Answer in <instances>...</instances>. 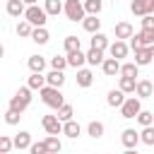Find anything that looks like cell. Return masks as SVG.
<instances>
[{
  "label": "cell",
  "mask_w": 154,
  "mask_h": 154,
  "mask_svg": "<svg viewBox=\"0 0 154 154\" xmlns=\"http://www.w3.org/2000/svg\"><path fill=\"white\" fill-rule=\"evenodd\" d=\"M29 103H31V87H19L17 94L10 99V108L17 113H24L29 108Z\"/></svg>",
  "instance_id": "obj_1"
},
{
  "label": "cell",
  "mask_w": 154,
  "mask_h": 154,
  "mask_svg": "<svg viewBox=\"0 0 154 154\" xmlns=\"http://www.w3.org/2000/svg\"><path fill=\"white\" fill-rule=\"evenodd\" d=\"M41 101H43L48 108H55V111L65 103V99H63L60 89H58V87H51V84H46V87L41 89Z\"/></svg>",
  "instance_id": "obj_2"
},
{
  "label": "cell",
  "mask_w": 154,
  "mask_h": 154,
  "mask_svg": "<svg viewBox=\"0 0 154 154\" xmlns=\"http://www.w3.org/2000/svg\"><path fill=\"white\" fill-rule=\"evenodd\" d=\"M65 17L70 22H84L87 17V10H84V2L82 0H65Z\"/></svg>",
  "instance_id": "obj_3"
},
{
  "label": "cell",
  "mask_w": 154,
  "mask_h": 154,
  "mask_svg": "<svg viewBox=\"0 0 154 154\" xmlns=\"http://www.w3.org/2000/svg\"><path fill=\"white\" fill-rule=\"evenodd\" d=\"M46 17H48L46 7H38V5H26L24 19H26V22H31L34 26H46V22H48Z\"/></svg>",
  "instance_id": "obj_4"
},
{
  "label": "cell",
  "mask_w": 154,
  "mask_h": 154,
  "mask_svg": "<svg viewBox=\"0 0 154 154\" xmlns=\"http://www.w3.org/2000/svg\"><path fill=\"white\" fill-rule=\"evenodd\" d=\"M140 111H142V99H140V96H128L125 103L120 106V116L128 118V120H130V118H137Z\"/></svg>",
  "instance_id": "obj_5"
},
{
  "label": "cell",
  "mask_w": 154,
  "mask_h": 154,
  "mask_svg": "<svg viewBox=\"0 0 154 154\" xmlns=\"http://www.w3.org/2000/svg\"><path fill=\"white\" fill-rule=\"evenodd\" d=\"M130 12H132L135 17L154 14V0H132V2H130Z\"/></svg>",
  "instance_id": "obj_6"
},
{
  "label": "cell",
  "mask_w": 154,
  "mask_h": 154,
  "mask_svg": "<svg viewBox=\"0 0 154 154\" xmlns=\"http://www.w3.org/2000/svg\"><path fill=\"white\" fill-rule=\"evenodd\" d=\"M41 125H43V130L48 135H60L63 132V120L58 116H43L41 118Z\"/></svg>",
  "instance_id": "obj_7"
},
{
  "label": "cell",
  "mask_w": 154,
  "mask_h": 154,
  "mask_svg": "<svg viewBox=\"0 0 154 154\" xmlns=\"http://www.w3.org/2000/svg\"><path fill=\"white\" fill-rule=\"evenodd\" d=\"M120 142H123V147H125V149H135V147H137V142H142V140H140V132H137V130L125 128V130H123V135H120Z\"/></svg>",
  "instance_id": "obj_8"
},
{
  "label": "cell",
  "mask_w": 154,
  "mask_h": 154,
  "mask_svg": "<svg viewBox=\"0 0 154 154\" xmlns=\"http://www.w3.org/2000/svg\"><path fill=\"white\" fill-rule=\"evenodd\" d=\"M101 70H103L106 77H116V75H120V60L118 58H106L101 63Z\"/></svg>",
  "instance_id": "obj_9"
},
{
  "label": "cell",
  "mask_w": 154,
  "mask_h": 154,
  "mask_svg": "<svg viewBox=\"0 0 154 154\" xmlns=\"http://www.w3.org/2000/svg\"><path fill=\"white\" fill-rule=\"evenodd\" d=\"M113 31H116V38H120V41L132 38V34H135V29H132L130 22H118V24L113 26Z\"/></svg>",
  "instance_id": "obj_10"
},
{
  "label": "cell",
  "mask_w": 154,
  "mask_h": 154,
  "mask_svg": "<svg viewBox=\"0 0 154 154\" xmlns=\"http://www.w3.org/2000/svg\"><path fill=\"white\" fill-rule=\"evenodd\" d=\"M108 51H111V58H125L128 55V51H130V46L125 43V41H120V38H116V43H111L108 46Z\"/></svg>",
  "instance_id": "obj_11"
},
{
  "label": "cell",
  "mask_w": 154,
  "mask_h": 154,
  "mask_svg": "<svg viewBox=\"0 0 154 154\" xmlns=\"http://www.w3.org/2000/svg\"><path fill=\"white\" fill-rule=\"evenodd\" d=\"M106 103L113 106V108H120V106L125 103V91H123V89H111L108 96H106Z\"/></svg>",
  "instance_id": "obj_12"
},
{
  "label": "cell",
  "mask_w": 154,
  "mask_h": 154,
  "mask_svg": "<svg viewBox=\"0 0 154 154\" xmlns=\"http://www.w3.org/2000/svg\"><path fill=\"white\" fill-rule=\"evenodd\" d=\"M152 58H154V55H152V46H144V48H137V51H135V63H137L140 67H142V65H149Z\"/></svg>",
  "instance_id": "obj_13"
},
{
  "label": "cell",
  "mask_w": 154,
  "mask_h": 154,
  "mask_svg": "<svg viewBox=\"0 0 154 154\" xmlns=\"http://www.w3.org/2000/svg\"><path fill=\"white\" fill-rule=\"evenodd\" d=\"M135 94H137L140 99H149V96L154 94V84H152L149 79H137V89H135Z\"/></svg>",
  "instance_id": "obj_14"
},
{
  "label": "cell",
  "mask_w": 154,
  "mask_h": 154,
  "mask_svg": "<svg viewBox=\"0 0 154 154\" xmlns=\"http://www.w3.org/2000/svg\"><path fill=\"white\" fill-rule=\"evenodd\" d=\"M63 135H67L70 140H77L82 135V125L77 120H67V123H63Z\"/></svg>",
  "instance_id": "obj_15"
},
{
  "label": "cell",
  "mask_w": 154,
  "mask_h": 154,
  "mask_svg": "<svg viewBox=\"0 0 154 154\" xmlns=\"http://www.w3.org/2000/svg\"><path fill=\"white\" fill-rule=\"evenodd\" d=\"M34 142H31V132H26V130H19L17 135H14V149H29Z\"/></svg>",
  "instance_id": "obj_16"
},
{
  "label": "cell",
  "mask_w": 154,
  "mask_h": 154,
  "mask_svg": "<svg viewBox=\"0 0 154 154\" xmlns=\"http://www.w3.org/2000/svg\"><path fill=\"white\" fill-rule=\"evenodd\" d=\"M91 82H94V75H91V70H87V67H79V70H77V87L87 89V87H91Z\"/></svg>",
  "instance_id": "obj_17"
},
{
  "label": "cell",
  "mask_w": 154,
  "mask_h": 154,
  "mask_svg": "<svg viewBox=\"0 0 154 154\" xmlns=\"http://www.w3.org/2000/svg\"><path fill=\"white\" fill-rule=\"evenodd\" d=\"M82 26H84V31L96 34V31L101 29V19H99L96 14H87V17H84V22H82Z\"/></svg>",
  "instance_id": "obj_18"
},
{
  "label": "cell",
  "mask_w": 154,
  "mask_h": 154,
  "mask_svg": "<svg viewBox=\"0 0 154 154\" xmlns=\"http://www.w3.org/2000/svg\"><path fill=\"white\" fill-rule=\"evenodd\" d=\"M24 5H26L24 0H7V14H10V17H19V14H24V12H26Z\"/></svg>",
  "instance_id": "obj_19"
},
{
  "label": "cell",
  "mask_w": 154,
  "mask_h": 154,
  "mask_svg": "<svg viewBox=\"0 0 154 154\" xmlns=\"http://www.w3.org/2000/svg\"><path fill=\"white\" fill-rule=\"evenodd\" d=\"M84 63H87V53H82V51H77V53H67V65H70V67L79 70Z\"/></svg>",
  "instance_id": "obj_20"
},
{
  "label": "cell",
  "mask_w": 154,
  "mask_h": 154,
  "mask_svg": "<svg viewBox=\"0 0 154 154\" xmlns=\"http://www.w3.org/2000/svg\"><path fill=\"white\" fill-rule=\"evenodd\" d=\"M26 65H29L31 72H43V70H46V58H43V55H29Z\"/></svg>",
  "instance_id": "obj_21"
},
{
  "label": "cell",
  "mask_w": 154,
  "mask_h": 154,
  "mask_svg": "<svg viewBox=\"0 0 154 154\" xmlns=\"http://www.w3.org/2000/svg\"><path fill=\"white\" fill-rule=\"evenodd\" d=\"M46 82L51 84V87H63L65 84V75H63V70H51L48 75H46Z\"/></svg>",
  "instance_id": "obj_22"
},
{
  "label": "cell",
  "mask_w": 154,
  "mask_h": 154,
  "mask_svg": "<svg viewBox=\"0 0 154 154\" xmlns=\"http://www.w3.org/2000/svg\"><path fill=\"white\" fill-rule=\"evenodd\" d=\"M48 82H46V75L43 72H31V77H29V82H26V87H31V89H43Z\"/></svg>",
  "instance_id": "obj_23"
},
{
  "label": "cell",
  "mask_w": 154,
  "mask_h": 154,
  "mask_svg": "<svg viewBox=\"0 0 154 154\" xmlns=\"http://www.w3.org/2000/svg\"><path fill=\"white\" fill-rule=\"evenodd\" d=\"M34 24L31 22H26V19H22L19 24H17V36H22V38H31V34H34Z\"/></svg>",
  "instance_id": "obj_24"
},
{
  "label": "cell",
  "mask_w": 154,
  "mask_h": 154,
  "mask_svg": "<svg viewBox=\"0 0 154 154\" xmlns=\"http://www.w3.org/2000/svg\"><path fill=\"white\" fill-rule=\"evenodd\" d=\"M91 48H99V51H106V48H108V36H106V34H101V31H96V34H91Z\"/></svg>",
  "instance_id": "obj_25"
},
{
  "label": "cell",
  "mask_w": 154,
  "mask_h": 154,
  "mask_svg": "<svg viewBox=\"0 0 154 154\" xmlns=\"http://www.w3.org/2000/svg\"><path fill=\"white\" fill-rule=\"evenodd\" d=\"M118 89H123L125 94H135V89H137V79H135V77H120Z\"/></svg>",
  "instance_id": "obj_26"
},
{
  "label": "cell",
  "mask_w": 154,
  "mask_h": 154,
  "mask_svg": "<svg viewBox=\"0 0 154 154\" xmlns=\"http://www.w3.org/2000/svg\"><path fill=\"white\" fill-rule=\"evenodd\" d=\"M103 123H99V120H91L89 125H87V135L89 137H94V140H99V137H103Z\"/></svg>",
  "instance_id": "obj_27"
},
{
  "label": "cell",
  "mask_w": 154,
  "mask_h": 154,
  "mask_svg": "<svg viewBox=\"0 0 154 154\" xmlns=\"http://www.w3.org/2000/svg\"><path fill=\"white\" fill-rule=\"evenodd\" d=\"M106 58H103V51H99V48H89L87 51V63L89 65H101Z\"/></svg>",
  "instance_id": "obj_28"
},
{
  "label": "cell",
  "mask_w": 154,
  "mask_h": 154,
  "mask_svg": "<svg viewBox=\"0 0 154 154\" xmlns=\"http://www.w3.org/2000/svg\"><path fill=\"white\" fill-rule=\"evenodd\" d=\"M48 38H51V36H48V29H46V26H36L34 34H31V41H34V43H48Z\"/></svg>",
  "instance_id": "obj_29"
},
{
  "label": "cell",
  "mask_w": 154,
  "mask_h": 154,
  "mask_svg": "<svg viewBox=\"0 0 154 154\" xmlns=\"http://www.w3.org/2000/svg\"><path fill=\"white\" fill-rule=\"evenodd\" d=\"M82 51V41L77 36H65V53H77Z\"/></svg>",
  "instance_id": "obj_30"
},
{
  "label": "cell",
  "mask_w": 154,
  "mask_h": 154,
  "mask_svg": "<svg viewBox=\"0 0 154 154\" xmlns=\"http://www.w3.org/2000/svg\"><path fill=\"white\" fill-rule=\"evenodd\" d=\"M137 72H140L137 63H123L120 65V77H137Z\"/></svg>",
  "instance_id": "obj_31"
},
{
  "label": "cell",
  "mask_w": 154,
  "mask_h": 154,
  "mask_svg": "<svg viewBox=\"0 0 154 154\" xmlns=\"http://www.w3.org/2000/svg\"><path fill=\"white\" fill-rule=\"evenodd\" d=\"M63 123H67V120H72V116H75V108H72V103H63L60 108H58V113H55Z\"/></svg>",
  "instance_id": "obj_32"
},
{
  "label": "cell",
  "mask_w": 154,
  "mask_h": 154,
  "mask_svg": "<svg viewBox=\"0 0 154 154\" xmlns=\"http://www.w3.org/2000/svg\"><path fill=\"white\" fill-rule=\"evenodd\" d=\"M43 7H46L48 14H60V12L65 10V5H63L60 0H43Z\"/></svg>",
  "instance_id": "obj_33"
},
{
  "label": "cell",
  "mask_w": 154,
  "mask_h": 154,
  "mask_svg": "<svg viewBox=\"0 0 154 154\" xmlns=\"http://www.w3.org/2000/svg\"><path fill=\"white\" fill-rule=\"evenodd\" d=\"M46 147H48V154H58V152L63 149L58 135H48V137H46Z\"/></svg>",
  "instance_id": "obj_34"
},
{
  "label": "cell",
  "mask_w": 154,
  "mask_h": 154,
  "mask_svg": "<svg viewBox=\"0 0 154 154\" xmlns=\"http://www.w3.org/2000/svg\"><path fill=\"white\" fill-rule=\"evenodd\" d=\"M82 2H84L87 14H99V12L103 10V2H101V0H82Z\"/></svg>",
  "instance_id": "obj_35"
},
{
  "label": "cell",
  "mask_w": 154,
  "mask_h": 154,
  "mask_svg": "<svg viewBox=\"0 0 154 154\" xmlns=\"http://www.w3.org/2000/svg\"><path fill=\"white\" fill-rule=\"evenodd\" d=\"M140 140H142L144 144L154 147V125H147V128H142V132H140Z\"/></svg>",
  "instance_id": "obj_36"
},
{
  "label": "cell",
  "mask_w": 154,
  "mask_h": 154,
  "mask_svg": "<svg viewBox=\"0 0 154 154\" xmlns=\"http://www.w3.org/2000/svg\"><path fill=\"white\" fill-rule=\"evenodd\" d=\"M137 123H140L142 128L152 125V123H154V113H152V111H140V116H137Z\"/></svg>",
  "instance_id": "obj_37"
},
{
  "label": "cell",
  "mask_w": 154,
  "mask_h": 154,
  "mask_svg": "<svg viewBox=\"0 0 154 154\" xmlns=\"http://www.w3.org/2000/svg\"><path fill=\"white\" fill-rule=\"evenodd\" d=\"M12 147H14V137H7V135H2V137H0V154H7V152H12Z\"/></svg>",
  "instance_id": "obj_38"
},
{
  "label": "cell",
  "mask_w": 154,
  "mask_h": 154,
  "mask_svg": "<svg viewBox=\"0 0 154 154\" xmlns=\"http://www.w3.org/2000/svg\"><path fill=\"white\" fill-rule=\"evenodd\" d=\"M51 67H53V70H65V67H67V55H65V58H63V55L51 58Z\"/></svg>",
  "instance_id": "obj_39"
},
{
  "label": "cell",
  "mask_w": 154,
  "mask_h": 154,
  "mask_svg": "<svg viewBox=\"0 0 154 154\" xmlns=\"http://www.w3.org/2000/svg\"><path fill=\"white\" fill-rule=\"evenodd\" d=\"M19 118H22V113H17V111L7 108V113H5V123H7V125H17V123H19Z\"/></svg>",
  "instance_id": "obj_40"
},
{
  "label": "cell",
  "mask_w": 154,
  "mask_h": 154,
  "mask_svg": "<svg viewBox=\"0 0 154 154\" xmlns=\"http://www.w3.org/2000/svg\"><path fill=\"white\" fill-rule=\"evenodd\" d=\"M29 154H48V147H46V140L43 142H34L29 147Z\"/></svg>",
  "instance_id": "obj_41"
},
{
  "label": "cell",
  "mask_w": 154,
  "mask_h": 154,
  "mask_svg": "<svg viewBox=\"0 0 154 154\" xmlns=\"http://www.w3.org/2000/svg\"><path fill=\"white\" fill-rule=\"evenodd\" d=\"M142 29H154V14L142 17Z\"/></svg>",
  "instance_id": "obj_42"
},
{
  "label": "cell",
  "mask_w": 154,
  "mask_h": 154,
  "mask_svg": "<svg viewBox=\"0 0 154 154\" xmlns=\"http://www.w3.org/2000/svg\"><path fill=\"white\" fill-rule=\"evenodd\" d=\"M123 154H137V149H125Z\"/></svg>",
  "instance_id": "obj_43"
},
{
  "label": "cell",
  "mask_w": 154,
  "mask_h": 154,
  "mask_svg": "<svg viewBox=\"0 0 154 154\" xmlns=\"http://www.w3.org/2000/svg\"><path fill=\"white\" fill-rule=\"evenodd\" d=\"M24 2H26V5H36L38 0H24Z\"/></svg>",
  "instance_id": "obj_44"
},
{
  "label": "cell",
  "mask_w": 154,
  "mask_h": 154,
  "mask_svg": "<svg viewBox=\"0 0 154 154\" xmlns=\"http://www.w3.org/2000/svg\"><path fill=\"white\" fill-rule=\"evenodd\" d=\"M152 55H154V46H152Z\"/></svg>",
  "instance_id": "obj_45"
},
{
  "label": "cell",
  "mask_w": 154,
  "mask_h": 154,
  "mask_svg": "<svg viewBox=\"0 0 154 154\" xmlns=\"http://www.w3.org/2000/svg\"><path fill=\"white\" fill-rule=\"evenodd\" d=\"M7 154H12V152H7Z\"/></svg>",
  "instance_id": "obj_46"
},
{
  "label": "cell",
  "mask_w": 154,
  "mask_h": 154,
  "mask_svg": "<svg viewBox=\"0 0 154 154\" xmlns=\"http://www.w3.org/2000/svg\"><path fill=\"white\" fill-rule=\"evenodd\" d=\"M113 2H116V0H113Z\"/></svg>",
  "instance_id": "obj_47"
}]
</instances>
